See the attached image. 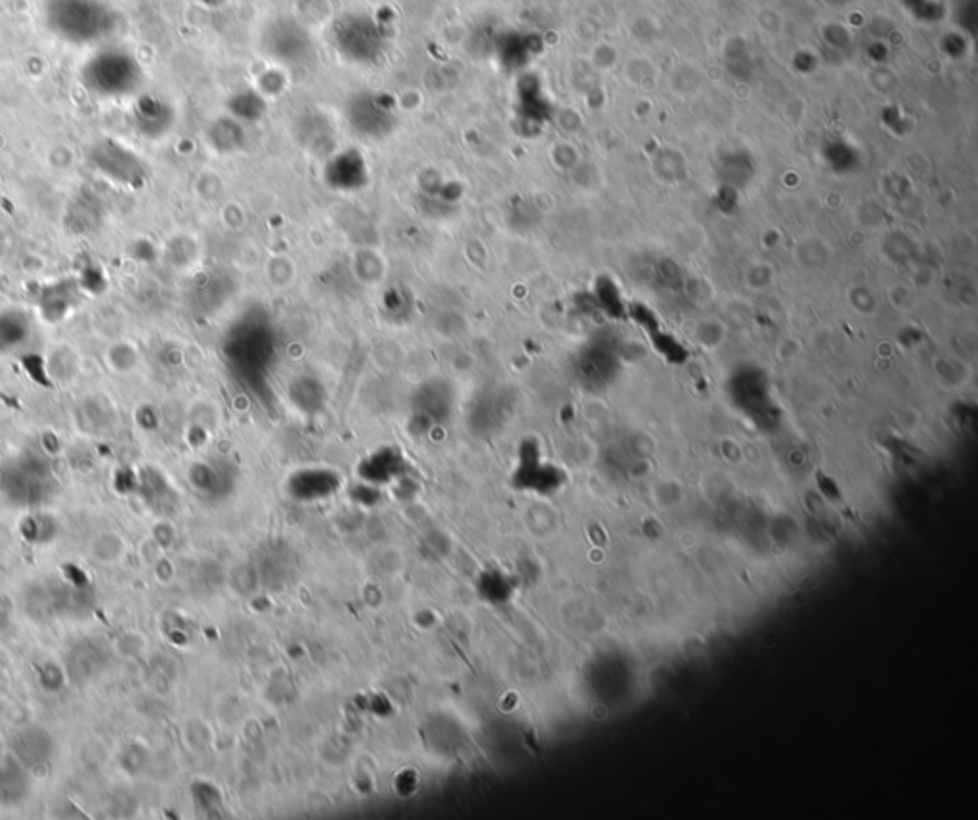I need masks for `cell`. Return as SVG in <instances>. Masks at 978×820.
Here are the masks:
<instances>
[{"label":"cell","mask_w":978,"mask_h":820,"mask_svg":"<svg viewBox=\"0 0 978 820\" xmlns=\"http://www.w3.org/2000/svg\"><path fill=\"white\" fill-rule=\"evenodd\" d=\"M27 792V781L24 771L14 761H7L0 765V801L4 804H17L24 799Z\"/></svg>","instance_id":"obj_7"},{"label":"cell","mask_w":978,"mask_h":820,"mask_svg":"<svg viewBox=\"0 0 978 820\" xmlns=\"http://www.w3.org/2000/svg\"><path fill=\"white\" fill-rule=\"evenodd\" d=\"M132 121L134 129L140 136L149 140H159L169 134L174 123V111L167 101L152 96V94H142L134 104L132 111Z\"/></svg>","instance_id":"obj_6"},{"label":"cell","mask_w":978,"mask_h":820,"mask_svg":"<svg viewBox=\"0 0 978 820\" xmlns=\"http://www.w3.org/2000/svg\"><path fill=\"white\" fill-rule=\"evenodd\" d=\"M81 83L100 100H126L138 96L144 70L129 48L98 47L81 68Z\"/></svg>","instance_id":"obj_1"},{"label":"cell","mask_w":978,"mask_h":820,"mask_svg":"<svg viewBox=\"0 0 978 820\" xmlns=\"http://www.w3.org/2000/svg\"><path fill=\"white\" fill-rule=\"evenodd\" d=\"M39 327L32 312L20 306L0 310V354L20 357L37 345Z\"/></svg>","instance_id":"obj_5"},{"label":"cell","mask_w":978,"mask_h":820,"mask_svg":"<svg viewBox=\"0 0 978 820\" xmlns=\"http://www.w3.org/2000/svg\"><path fill=\"white\" fill-rule=\"evenodd\" d=\"M88 161L94 171L101 174L109 182H116L119 186L142 188L146 184L147 169L138 155L131 147L124 146L113 138H104L90 147Z\"/></svg>","instance_id":"obj_4"},{"label":"cell","mask_w":978,"mask_h":820,"mask_svg":"<svg viewBox=\"0 0 978 820\" xmlns=\"http://www.w3.org/2000/svg\"><path fill=\"white\" fill-rule=\"evenodd\" d=\"M45 24L58 39L94 47L111 35L116 14L104 0H45Z\"/></svg>","instance_id":"obj_2"},{"label":"cell","mask_w":978,"mask_h":820,"mask_svg":"<svg viewBox=\"0 0 978 820\" xmlns=\"http://www.w3.org/2000/svg\"><path fill=\"white\" fill-rule=\"evenodd\" d=\"M55 484L50 465L35 454H25L0 467V492L12 504H45L55 494Z\"/></svg>","instance_id":"obj_3"}]
</instances>
